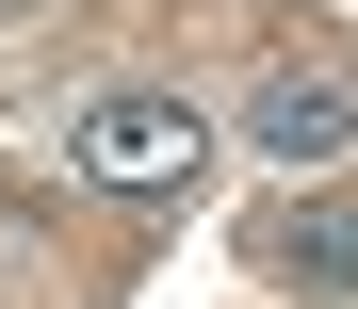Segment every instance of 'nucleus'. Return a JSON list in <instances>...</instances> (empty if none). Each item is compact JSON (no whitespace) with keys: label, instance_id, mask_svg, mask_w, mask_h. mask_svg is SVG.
<instances>
[{"label":"nucleus","instance_id":"1","mask_svg":"<svg viewBox=\"0 0 358 309\" xmlns=\"http://www.w3.org/2000/svg\"><path fill=\"white\" fill-rule=\"evenodd\" d=\"M66 163L114 179V196H163V179H196V163H212V114L179 98V82H98V98L66 114Z\"/></svg>","mask_w":358,"mask_h":309},{"label":"nucleus","instance_id":"2","mask_svg":"<svg viewBox=\"0 0 358 309\" xmlns=\"http://www.w3.org/2000/svg\"><path fill=\"white\" fill-rule=\"evenodd\" d=\"M245 147H261V163H293V179L342 163V147H358V82H342V66H277V82L245 98Z\"/></svg>","mask_w":358,"mask_h":309},{"label":"nucleus","instance_id":"3","mask_svg":"<svg viewBox=\"0 0 358 309\" xmlns=\"http://www.w3.org/2000/svg\"><path fill=\"white\" fill-rule=\"evenodd\" d=\"M277 277L293 293H358V196H310V212H293L277 228Z\"/></svg>","mask_w":358,"mask_h":309}]
</instances>
